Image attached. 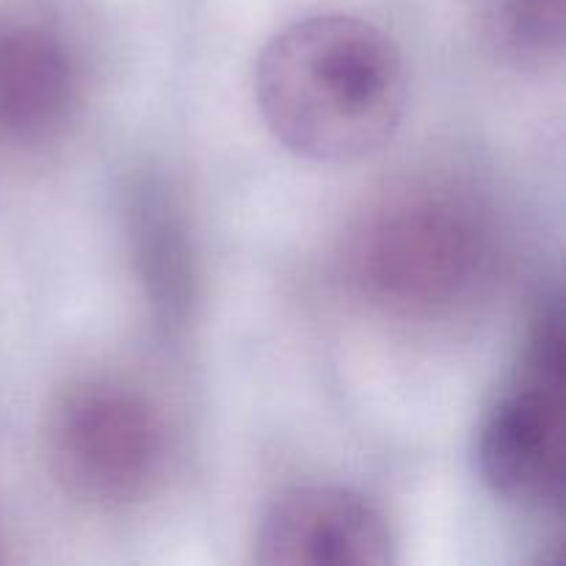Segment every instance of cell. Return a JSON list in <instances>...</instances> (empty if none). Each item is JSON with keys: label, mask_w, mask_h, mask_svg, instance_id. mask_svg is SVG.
<instances>
[{"label": "cell", "mask_w": 566, "mask_h": 566, "mask_svg": "<svg viewBox=\"0 0 566 566\" xmlns=\"http://www.w3.org/2000/svg\"><path fill=\"white\" fill-rule=\"evenodd\" d=\"M265 127L291 153L352 164L385 147L407 105L401 50L374 22L313 14L282 28L254 66Z\"/></svg>", "instance_id": "obj_1"}, {"label": "cell", "mask_w": 566, "mask_h": 566, "mask_svg": "<svg viewBox=\"0 0 566 566\" xmlns=\"http://www.w3.org/2000/svg\"><path fill=\"white\" fill-rule=\"evenodd\" d=\"M495 265V235L468 197L448 188L387 193L354 224L348 285L398 318H437L468 304Z\"/></svg>", "instance_id": "obj_2"}, {"label": "cell", "mask_w": 566, "mask_h": 566, "mask_svg": "<svg viewBox=\"0 0 566 566\" xmlns=\"http://www.w3.org/2000/svg\"><path fill=\"white\" fill-rule=\"evenodd\" d=\"M564 462V313L553 291L536 304L517 374L481 420L475 464L501 501L562 514Z\"/></svg>", "instance_id": "obj_3"}, {"label": "cell", "mask_w": 566, "mask_h": 566, "mask_svg": "<svg viewBox=\"0 0 566 566\" xmlns=\"http://www.w3.org/2000/svg\"><path fill=\"white\" fill-rule=\"evenodd\" d=\"M53 475L94 506H127L153 490L166 462L158 409L133 387L81 379L55 396L44 423Z\"/></svg>", "instance_id": "obj_4"}, {"label": "cell", "mask_w": 566, "mask_h": 566, "mask_svg": "<svg viewBox=\"0 0 566 566\" xmlns=\"http://www.w3.org/2000/svg\"><path fill=\"white\" fill-rule=\"evenodd\" d=\"M396 536L376 503L329 484L291 486L265 506L254 562L265 566H385Z\"/></svg>", "instance_id": "obj_5"}, {"label": "cell", "mask_w": 566, "mask_h": 566, "mask_svg": "<svg viewBox=\"0 0 566 566\" xmlns=\"http://www.w3.org/2000/svg\"><path fill=\"white\" fill-rule=\"evenodd\" d=\"M125 224L155 326L166 337L182 335L197 304V258L180 202L160 177L142 175L130 182Z\"/></svg>", "instance_id": "obj_6"}, {"label": "cell", "mask_w": 566, "mask_h": 566, "mask_svg": "<svg viewBox=\"0 0 566 566\" xmlns=\"http://www.w3.org/2000/svg\"><path fill=\"white\" fill-rule=\"evenodd\" d=\"M77 77L66 44L31 22L0 28V138L39 144L72 116Z\"/></svg>", "instance_id": "obj_7"}, {"label": "cell", "mask_w": 566, "mask_h": 566, "mask_svg": "<svg viewBox=\"0 0 566 566\" xmlns=\"http://www.w3.org/2000/svg\"><path fill=\"white\" fill-rule=\"evenodd\" d=\"M564 0H486V39L520 70H547L564 55Z\"/></svg>", "instance_id": "obj_8"}, {"label": "cell", "mask_w": 566, "mask_h": 566, "mask_svg": "<svg viewBox=\"0 0 566 566\" xmlns=\"http://www.w3.org/2000/svg\"><path fill=\"white\" fill-rule=\"evenodd\" d=\"M0 562H3V542H0Z\"/></svg>", "instance_id": "obj_9"}]
</instances>
